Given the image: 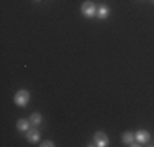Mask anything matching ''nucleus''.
Returning a JSON list of instances; mask_svg holds the SVG:
<instances>
[{
    "label": "nucleus",
    "instance_id": "f257e3e1",
    "mask_svg": "<svg viewBox=\"0 0 154 147\" xmlns=\"http://www.w3.org/2000/svg\"><path fill=\"white\" fill-rule=\"evenodd\" d=\"M15 105L18 106H26L28 105V101H30V92H26V90H20V92H17L15 93Z\"/></svg>",
    "mask_w": 154,
    "mask_h": 147
},
{
    "label": "nucleus",
    "instance_id": "f03ea898",
    "mask_svg": "<svg viewBox=\"0 0 154 147\" xmlns=\"http://www.w3.org/2000/svg\"><path fill=\"white\" fill-rule=\"evenodd\" d=\"M80 10H82V15L85 18H92V16L97 15V7H95L94 2H84Z\"/></svg>",
    "mask_w": 154,
    "mask_h": 147
},
{
    "label": "nucleus",
    "instance_id": "7ed1b4c3",
    "mask_svg": "<svg viewBox=\"0 0 154 147\" xmlns=\"http://www.w3.org/2000/svg\"><path fill=\"white\" fill-rule=\"evenodd\" d=\"M94 142L98 147H107L108 146V136L105 132H95L94 134Z\"/></svg>",
    "mask_w": 154,
    "mask_h": 147
},
{
    "label": "nucleus",
    "instance_id": "20e7f679",
    "mask_svg": "<svg viewBox=\"0 0 154 147\" xmlns=\"http://www.w3.org/2000/svg\"><path fill=\"white\" fill-rule=\"evenodd\" d=\"M134 139H136L139 144H146V142H149V139H151V134H149L148 131L141 129V131H138L136 134H134Z\"/></svg>",
    "mask_w": 154,
    "mask_h": 147
},
{
    "label": "nucleus",
    "instance_id": "39448f33",
    "mask_svg": "<svg viewBox=\"0 0 154 147\" xmlns=\"http://www.w3.org/2000/svg\"><path fill=\"white\" fill-rule=\"evenodd\" d=\"M26 139L30 142H38L39 141V131L36 129V128L35 129H28L26 131Z\"/></svg>",
    "mask_w": 154,
    "mask_h": 147
},
{
    "label": "nucleus",
    "instance_id": "423d86ee",
    "mask_svg": "<svg viewBox=\"0 0 154 147\" xmlns=\"http://www.w3.org/2000/svg\"><path fill=\"white\" fill-rule=\"evenodd\" d=\"M108 15H110V8L107 5H102L100 8L97 10V16L100 18V20H105V18H108Z\"/></svg>",
    "mask_w": 154,
    "mask_h": 147
},
{
    "label": "nucleus",
    "instance_id": "0eeeda50",
    "mask_svg": "<svg viewBox=\"0 0 154 147\" xmlns=\"http://www.w3.org/2000/svg\"><path fill=\"white\" fill-rule=\"evenodd\" d=\"M30 121H26V119H18V123H17V128H18V131H28L30 129Z\"/></svg>",
    "mask_w": 154,
    "mask_h": 147
},
{
    "label": "nucleus",
    "instance_id": "6e6552de",
    "mask_svg": "<svg viewBox=\"0 0 154 147\" xmlns=\"http://www.w3.org/2000/svg\"><path fill=\"white\" fill-rule=\"evenodd\" d=\"M41 121H43V118L39 113H33V115L30 116V123L33 124V126H38V124H41Z\"/></svg>",
    "mask_w": 154,
    "mask_h": 147
},
{
    "label": "nucleus",
    "instance_id": "1a4fd4ad",
    "mask_svg": "<svg viewBox=\"0 0 154 147\" xmlns=\"http://www.w3.org/2000/svg\"><path fill=\"white\" fill-rule=\"evenodd\" d=\"M133 141H134V136L131 134V132H125V134H123V142H125V144L130 146Z\"/></svg>",
    "mask_w": 154,
    "mask_h": 147
},
{
    "label": "nucleus",
    "instance_id": "9d476101",
    "mask_svg": "<svg viewBox=\"0 0 154 147\" xmlns=\"http://www.w3.org/2000/svg\"><path fill=\"white\" fill-rule=\"evenodd\" d=\"M41 146H43V147H53L54 144H53V142H51V141H46V142H43Z\"/></svg>",
    "mask_w": 154,
    "mask_h": 147
},
{
    "label": "nucleus",
    "instance_id": "9b49d317",
    "mask_svg": "<svg viewBox=\"0 0 154 147\" xmlns=\"http://www.w3.org/2000/svg\"><path fill=\"white\" fill-rule=\"evenodd\" d=\"M36 2H39V0H36Z\"/></svg>",
    "mask_w": 154,
    "mask_h": 147
}]
</instances>
